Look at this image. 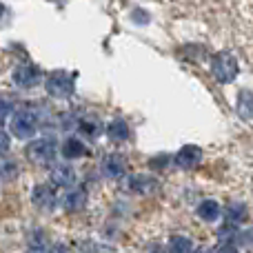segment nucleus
<instances>
[{
    "label": "nucleus",
    "mask_w": 253,
    "mask_h": 253,
    "mask_svg": "<svg viewBox=\"0 0 253 253\" xmlns=\"http://www.w3.org/2000/svg\"><path fill=\"white\" fill-rule=\"evenodd\" d=\"M238 69H240V67H238V60H236V56H233L231 51H218L213 56V60H211L213 78L218 80V83H222V84L236 80Z\"/></svg>",
    "instance_id": "f257e3e1"
},
{
    "label": "nucleus",
    "mask_w": 253,
    "mask_h": 253,
    "mask_svg": "<svg viewBox=\"0 0 253 253\" xmlns=\"http://www.w3.org/2000/svg\"><path fill=\"white\" fill-rule=\"evenodd\" d=\"M47 87V93L53 98H67L74 91V76L67 74V71H53L51 76L44 83Z\"/></svg>",
    "instance_id": "f03ea898"
},
{
    "label": "nucleus",
    "mask_w": 253,
    "mask_h": 253,
    "mask_svg": "<svg viewBox=\"0 0 253 253\" xmlns=\"http://www.w3.org/2000/svg\"><path fill=\"white\" fill-rule=\"evenodd\" d=\"M38 129V116L34 111H16V116L11 118V131L18 138H29Z\"/></svg>",
    "instance_id": "7ed1b4c3"
},
{
    "label": "nucleus",
    "mask_w": 253,
    "mask_h": 253,
    "mask_svg": "<svg viewBox=\"0 0 253 253\" xmlns=\"http://www.w3.org/2000/svg\"><path fill=\"white\" fill-rule=\"evenodd\" d=\"M27 156L34 162H51L56 156V142L51 138H38L36 142H31L27 147Z\"/></svg>",
    "instance_id": "20e7f679"
},
{
    "label": "nucleus",
    "mask_w": 253,
    "mask_h": 253,
    "mask_svg": "<svg viewBox=\"0 0 253 253\" xmlns=\"http://www.w3.org/2000/svg\"><path fill=\"white\" fill-rule=\"evenodd\" d=\"M40 78H42V74L36 65H20L13 71V83L22 89H31L36 84H40Z\"/></svg>",
    "instance_id": "39448f33"
},
{
    "label": "nucleus",
    "mask_w": 253,
    "mask_h": 253,
    "mask_svg": "<svg viewBox=\"0 0 253 253\" xmlns=\"http://www.w3.org/2000/svg\"><path fill=\"white\" fill-rule=\"evenodd\" d=\"M200 160H202V151L198 147H193V144H184L178 151V156H175V165L180 169H196V165H200Z\"/></svg>",
    "instance_id": "423d86ee"
},
{
    "label": "nucleus",
    "mask_w": 253,
    "mask_h": 253,
    "mask_svg": "<svg viewBox=\"0 0 253 253\" xmlns=\"http://www.w3.org/2000/svg\"><path fill=\"white\" fill-rule=\"evenodd\" d=\"M125 160L123 156H118V153H111V156H107L105 160H102V175L105 178H120V175L125 173Z\"/></svg>",
    "instance_id": "0eeeda50"
},
{
    "label": "nucleus",
    "mask_w": 253,
    "mask_h": 253,
    "mask_svg": "<svg viewBox=\"0 0 253 253\" xmlns=\"http://www.w3.org/2000/svg\"><path fill=\"white\" fill-rule=\"evenodd\" d=\"M34 205L36 207H42V209H51L56 205V191L47 184H40V187L34 189Z\"/></svg>",
    "instance_id": "6e6552de"
},
{
    "label": "nucleus",
    "mask_w": 253,
    "mask_h": 253,
    "mask_svg": "<svg viewBox=\"0 0 253 253\" xmlns=\"http://www.w3.org/2000/svg\"><path fill=\"white\" fill-rule=\"evenodd\" d=\"M51 182L58 187H71L76 182V171L69 165H58L51 171Z\"/></svg>",
    "instance_id": "1a4fd4ad"
},
{
    "label": "nucleus",
    "mask_w": 253,
    "mask_h": 253,
    "mask_svg": "<svg viewBox=\"0 0 253 253\" xmlns=\"http://www.w3.org/2000/svg\"><path fill=\"white\" fill-rule=\"evenodd\" d=\"M198 218H202L205 222H215V220L220 218V205L215 200H202L200 205H198Z\"/></svg>",
    "instance_id": "9d476101"
},
{
    "label": "nucleus",
    "mask_w": 253,
    "mask_h": 253,
    "mask_svg": "<svg viewBox=\"0 0 253 253\" xmlns=\"http://www.w3.org/2000/svg\"><path fill=\"white\" fill-rule=\"evenodd\" d=\"M107 133H109L111 140L123 142V140L129 138V125H126L125 120L116 118V120H111V123H109V126H107Z\"/></svg>",
    "instance_id": "9b49d317"
},
{
    "label": "nucleus",
    "mask_w": 253,
    "mask_h": 253,
    "mask_svg": "<svg viewBox=\"0 0 253 253\" xmlns=\"http://www.w3.org/2000/svg\"><path fill=\"white\" fill-rule=\"evenodd\" d=\"M238 114L245 120H253V93L251 91H240V96H238Z\"/></svg>",
    "instance_id": "f8f14e48"
},
{
    "label": "nucleus",
    "mask_w": 253,
    "mask_h": 253,
    "mask_svg": "<svg viewBox=\"0 0 253 253\" xmlns=\"http://www.w3.org/2000/svg\"><path fill=\"white\" fill-rule=\"evenodd\" d=\"M84 200H87V196H84L83 191H69L62 198V207H65L67 211H78L84 207Z\"/></svg>",
    "instance_id": "ddd939ff"
},
{
    "label": "nucleus",
    "mask_w": 253,
    "mask_h": 253,
    "mask_svg": "<svg viewBox=\"0 0 253 253\" xmlns=\"http://www.w3.org/2000/svg\"><path fill=\"white\" fill-rule=\"evenodd\" d=\"M62 153H65L67 158H80L87 153V147H84L78 138H69L65 142V147H62Z\"/></svg>",
    "instance_id": "4468645a"
},
{
    "label": "nucleus",
    "mask_w": 253,
    "mask_h": 253,
    "mask_svg": "<svg viewBox=\"0 0 253 253\" xmlns=\"http://www.w3.org/2000/svg\"><path fill=\"white\" fill-rule=\"evenodd\" d=\"M193 247H191V240L184 236H173L169 240V253H191Z\"/></svg>",
    "instance_id": "2eb2a0df"
},
{
    "label": "nucleus",
    "mask_w": 253,
    "mask_h": 253,
    "mask_svg": "<svg viewBox=\"0 0 253 253\" xmlns=\"http://www.w3.org/2000/svg\"><path fill=\"white\" fill-rule=\"evenodd\" d=\"M245 207L240 205V202H233V205H229V211H227V215H229V222H240V220H245Z\"/></svg>",
    "instance_id": "dca6fc26"
},
{
    "label": "nucleus",
    "mask_w": 253,
    "mask_h": 253,
    "mask_svg": "<svg viewBox=\"0 0 253 253\" xmlns=\"http://www.w3.org/2000/svg\"><path fill=\"white\" fill-rule=\"evenodd\" d=\"M133 191H147L144 187H156V182H153L151 178H147V175H135L133 180H131V184H129Z\"/></svg>",
    "instance_id": "f3484780"
},
{
    "label": "nucleus",
    "mask_w": 253,
    "mask_h": 253,
    "mask_svg": "<svg viewBox=\"0 0 253 253\" xmlns=\"http://www.w3.org/2000/svg\"><path fill=\"white\" fill-rule=\"evenodd\" d=\"M80 129L84 131V133H89V135H93L96 133V123H89V120H84L83 125H80Z\"/></svg>",
    "instance_id": "a211bd4d"
},
{
    "label": "nucleus",
    "mask_w": 253,
    "mask_h": 253,
    "mask_svg": "<svg viewBox=\"0 0 253 253\" xmlns=\"http://www.w3.org/2000/svg\"><path fill=\"white\" fill-rule=\"evenodd\" d=\"M218 253H238V249H236L233 245H222V247L218 249Z\"/></svg>",
    "instance_id": "6ab92c4d"
},
{
    "label": "nucleus",
    "mask_w": 253,
    "mask_h": 253,
    "mask_svg": "<svg viewBox=\"0 0 253 253\" xmlns=\"http://www.w3.org/2000/svg\"><path fill=\"white\" fill-rule=\"evenodd\" d=\"M29 253H47V249H44L42 245H38V247H31Z\"/></svg>",
    "instance_id": "aec40b11"
},
{
    "label": "nucleus",
    "mask_w": 253,
    "mask_h": 253,
    "mask_svg": "<svg viewBox=\"0 0 253 253\" xmlns=\"http://www.w3.org/2000/svg\"><path fill=\"white\" fill-rule=\"evenodd\" d=\"M51 253H67L65 247H56V249H51Z\"/></svg>",
    "instance_id": "412c9836"
},
{
    "label": "nucleus",
    "mask_w": 253,
    "mask_h": 253,
    "mask_svg": "<svg viewBox=\"0 0 253 253\" xmlns=\"http://www.w3.org/2000/svg\"><path fill=\"white\" fill-rule=\"evenodd\" d=\"M196 253H211V251H207V249H200V251H196Z\"/></svg>",
    "instance_id": "4be33fe9"
}]
</instances>
